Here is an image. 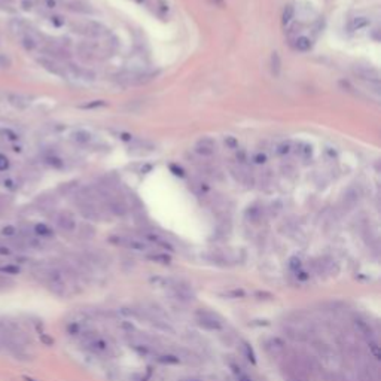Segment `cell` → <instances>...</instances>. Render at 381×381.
I'll return each instance as SVG.
<instances>
[{"instance_id":"obj_1","label":"cell","mask_w":381,"mask_h":381,"mask_svg":"<svg viewBox=\"0 0 381 381\" xmlns=\"http://www.w3.org/2000/svg\"><path fill=\"white\" fill-rule=\"evenodd\" d=\"M195 320H197L198 326H201L206 331H219L224 326L222 319L218 314H215L213 311H207V310L197 311Z\"/></svg>"},{"instance_id":"obj_7","label":"cell","mask_w":381,"mask_h":381,"mask_svg":"<svg viewBox=\"0 0 381 381\" xmlns=\"http://www.w3.org/2000/svg\"><path fill=\"white\" fill-rule=\"evenodd\" d=\"M195 152L201 156H212L216 152V142L210 137H203L195 145Z\"/></svg>"},{"instance_id":"obj_31","label":"cell","mask_w":381,"mask_h":381,"mask_svg":"<svg viewBox=\"0 0 381 381\" xmlns=\"http://www.w3.org/2000/svg\"><path fill=\"white\" fill-rule=\"evenodd\" d=\"M51 22L55 25V27H61L64 24V18L61 15H52L51 16Z\"/></svg>"},{"instance_id":"obj_18","label":"cell","mask_w":381,"mask_h":381,"mask_svg":"<svg viewBox=\"0 0 381 381\" xmlns=\"http://www.w3.org/2000/svg\"><path fill=\"white\" fill-rule=\"evenodd\" d=\"M246 218L250 221V222H259L262 221V207L259 206H252L247 209L246 212Z\"/></svg>"},{"instance_id":"obj_12","label":"cell","mask_w":381,"mask_h":381,"mask_svg":"<svg viewBox=\"0 0 381 381\" xmlns=\"http://www.w3.org/2000/svg\"><path fill=\"white\" fill-rule=\"evenodd\" d=\"M116 243L121 244V246H127L133 250H145L148 247L143 241H140L137 238H130V237H119L116 240Z\"/></svg>"},{"instance_id":"obj_3","label":"cell","mask_w":381,"mask_h":381,"mask_svg":"<svg viewBox=\"0 0 381 381\" xmlns=\"http://www.w3.org/2000/svg\"><path fill=\"white\" fill-rule=\"evenodd\" d=\"M355 75L359 76L362 80H367L370 82V85H374V86H379L380 85V73L379 70L373 69V67H368V66H356L353 69Z\"/></svg>"},{"instance_id":"obj_30","label":"cell","mask_w":381,"mask_h":381,"mask_svg":"<svg viewBox=\"0 0 381 381\" xmlns=\"http://www.w3.org/2000/svg\"><path fill=\"white\" fill-rule=\"evenodd\" d=\"M252 159H253L255 164H265V162H267V155L264 152H258L253 155Z\"/></svg>"},{"instance_id":"obj_13","label":"cell","mask_w":381,"mask_h":381,"mask_svg":"<svg viewBox=\"0 0 381 381\" xmlns=\"http://www.w3.org/2000/svg\"><path fill=\"white\" fill-rule=\"evenodd\" d=\"M371 24V21L367 16H355L350 19V22L347 24V28L350 31H356V30H362L365 27H368Z\"/></svg>"},{"instance_id":"obj_39","label":"cell","mask_w":381,"mask_h":381,"mask_svg":"<svg viewBox=\"0 0 381 381\" xmlns=\"http://www.w3.org/2000/svg\"><path fill=\"white\" fill-rule=\"evenodd\" d=\"M170 168H171V170H173V171H176V173H174V174H179V176H182V174H183V171H182V168H176V165H171V167H170Z\"/></svg>"},{"instance_id":"obj_5","label":"cell","mask_w":381,"mask_h":381,"mask_svg":"<svg viewBox=\"0 0 381 381\" xmlns=\"http://www.w3.org/2000/svg\"><path fill=\"white\" fill-rule=\"evenodd\" d=\"M55 224L57 227L64 231V232H73L76 229V219L72 213L69 212H61L57 215L55 218Z\"/></svg>"},{"instance_id":"obj_8","label":"cell","mask_w":381,"mask_h":381,"mask_svg":"<svg viewBox=\"0 0 381 381\" xmlns=\"http://www.w3.org/2000/svg\"><path fill=\"white\" fill-rule=\"evenodd\" d=\"M37 63L45 69V70H48L49 73H52V75H55V76H60V77H66V72L54 61V60H51V58H37Z\"/></svg>"},{"instance_id":"obj_19","label":"cell","mask_w":381,"mask_h":381,"mask_svg":"<svg viewBox=\"0 0 381 381\" xmlns=\"http://www.w3.org/2000/svg\"><path fill=\"white\" fill-rule=\"evenodd\" d=\"M294 45H295V49L300 51V52H307V51L311 49V40H310V37H307V36H300V37H297Z\"/></svg>"},{"instance_id":"obj_26","label":"cell","mask_w":381,"mask_h":381,"mask_svg":"<svg viewBox=\"0 0 381 381\" xmlns=\"http://www.w3.org/2000/svg\"><path fill=\"white\" fill-rule=\"evenodd\" d=\"M1 134H3V136H4V139H7L9 142H18V139H19V136H18L15 131L9 130V128L1 130Z\"/></svg>"},{"instance_id":"obj_4","label":"cell","mask_w":381,"mask_h":381,"mask_svg":"<svg viewBox=\"0 0 381 381\" xmlns=\"http://www.w3.org/2000/svg\"><path fill=\"white\" fill-rule=\"evenodd\" d=\"M171 291H173V295L180 300V301H185V303H189L195 298V294L194 291L191 289L189 285L186 283H182V282H176L173 286H171Z\"/></svg>"},{"instance_id":"obj_37","label":"cell","mask_w":381,"mask_h":381,"mask_svg":"<svg viewBox=\"0 0 381 381\" xmlns=\"http://www.w3.org/2000/svg\"><path fill=\"white\" fill-rule=\"evenodd\" d=\"M21 4H22V9H25V10H30V9L33 7V3L28 1V0H22Z\"/></svg>"},{"instance_id":"obj_32","label":"cell","mask_w":381,"mask_h":381,"mask_svg":"<svg viewBox=\"0 0 381 381\" xmlns=\"http://www.w3.org/2000/svg\"><path fill=\"white\" fill-rule=\"evenodd\" d=\"M0 255H1V256H9V255H12V249H10V246H7V244H1V243H0Z\"/></svg>"},{"instance_id":"obj_10","label":"cell","mask_w":381,"mask_h":381,"mask_svg":"<svg viewBox=\"0 0 381 381\" xmlns=\"http://www.w3.org/2000/svg\"><path fill=\"white\" fill-rule=\"evenodd\" d=\"M21 45L24 46L25 51H34L39 46V39L34 33H31L30 30H27L22 36H21Z\"/></svg>"},{"instance_id":"obj_36","label":"cell","mask_w":381,"mask_h":381,"mask_svg":"<svg viewBox=\"0 0 381 381\" xmlns=\"http://www.w3.org/2000/svg\"><path fill=\"white\" fill-rule=\"evenodd\" d=\"M225 143L228 145L231 149H235V148L238 146V143H237V140H235L234 137H227V139H225Z\"/></svg>"},{"instance_id":"obj_2","label":"cell","mask_w":381,"mask_h":381,"mask_svg":"<svg viewBox=\"0 0 381 381\" xmlns=\"http://www.w3.org/2000/svg\"><path fill=\"white\" fill-rule=\"evenodd\" d=\"M75 31L86 34L89 37H101L107 34V28L95 21H85L79 25H75Z\"/></svg>"},{"instance_id":"obj_29","label":"cell","mask_w":381,"mask_h":381,"mask_svg":"<svg viewBox=\"0 0 381 381\" xmlns=\"http://www.w3.org/2000/svg\"><path fill=\"white\" fill-rule=\"evenodd\" d=\"M9 165H10V162H9L7 156L0 153V171H6L9 168Z\"/></svg>"},{"instance_id":"obj_27","label":"cell","mask_w":381,"mask_h":381,"mask_svg":"<svg viewBox=\"0 0 381 381\" xmlns=\"http://www.w3.org/2000/svg\"><path fill=\"white\" fill-rule=\"evenodd\" d=\"M3 186H4L6 189H9V191H16V189H18V183H16L15 179H12V177H6V179L3 180Z\"/></svg>"},{"instance_id":"obj_23","label":"cell","mask_w":381,"mask_h":381,"mask_svg":"<svg viewBox=\"0 0 381 381\" xmlns=\"http://www.w3.org/2000/svg\"><path fill=\"white\" fill-rule=\"evenodd\" d=\"M45 162H46L48 165L54 167V168H61V167L64 165L63 159H61V158H58V156H55V155H49V156H46V158H45Z\"/></svg>"},{"instance_id":"obj_34","label":"cell","mask_w":381,"mask_h":381,"mask_svg":"<svg viewBox=\"0 0 381 381\" xmlns=\"http://www.w3.org/2000/svg\"><path fill=\"white\" fill-rule=\"evenodd\" d=\"M243 350H244V353H246L247 359H250V361H255V355H253V350L250 349V346H247V344H243Z\"/></svg>"},{"instance_id":"obj_28","label":"cell","mask_w":381,"mask_h":381,"mask_svg":"<svg viewBox=\"0 0 381 381\" xmlns=\"http://www.w3.org/2000/svg\"><path fill=\"white\" fill-rule=\"evenodd\" d=\"M12 66V60L6 54H0V69H9Z\"/></svg>"},{"instance_id":"obj_24","label":"cell","mask_w":381,"mask_h":381,"mask_svg":"<svg viewBox=\"0 0 381 381\" xmlns=\"http://www.w3.org/2000/svg\"><path fill=\"white\" fill-rule=\"evenodd\" d=\"M276 152L279 153L280 156L289 155V153L292 152V143H291V142H282V143L276 148Z\"/></svg>"},{"instance_id":"obj_6","label":"cell","mask_w":381,"mask_h":381,"mask_svg":"<svg viewBox=\"0 0 381 381\" xmlns=\"http://www.w3.org/2000/svg\"><path fill=\"white\" fill-rule=\"evenodd\" d=\"M359 200H361V191H359V188H356V186L347 188L346 192L343 194V206H344V209H347V210L353 209V207L359 203Z\"/></svg>"},{"instance_id":"obj_15","label":"cell","mask_w":381,"mask_h":381,"mask_svg":"<svg viewBox=\"0 0 381 381\" xmlns=\"http://www.w3.org/2000/svg\"><path fill=\"white\" fill-rule=\"evenodd\" d=\"M33 234L39 238H49L54 235V231L51 227H48L46 224H36L33 227Z\"/></svg>"},{"instance_id":"obj_35","label":"cell","mask_w":381,"mask_h":381,"mask_svg":"<svg viewBox=\"0 0 381 381\" xmlns=\"http://www.w3.org/2000/svg\"><path fill=\"white\" fill-rule=\"evenodd\" d=\"M106 103L103 101V100H98V101H95V103H89V104H83L82 106V109H91V107H98V106H104Z\"/></svg>"},{"instance_id":"obj_17","label":"cell","mask_w":381,"mask_h":381,"mask_svg":"<svg viewBox=\"0 0 381 381\" xmlns=\"http://www.w3.org/2000/svg\"><path fill=\"white\" fill-rule=\"evenodd\" d=\"M270 69H271V73L273 76H279L280 72H282V58L279 55V52H273L271 54V60H270Z\"/></svg>"},{"instance_id":"obj_33","label":"cell","mask_w":381,"mask_h":381,"mask_svg":"<svg viewBox=\"0 0 381 381\" xmlns=\"http://www.w3.org/2000/svg\"><path fill=\"white\" fill-rule=\"evenodd\" d=\"M1 271L6 273V274H16V273L19 271V268H16V267H13V265H4V267L1 268Z\"/></svg>"},{"instance_id":"obj_38","label":"cell","mask_w":381,"mask_h":381,"mask_svg":"<svg viewBox=\"0 0 381 381\" xmlns=\"http://www.w3.org/2000/svg\"><path fill=\"white\" fill-rule=\"evenodd\" d=\"M45 6L46 7H57V0H45Z\"/></svg>"},{"instance_id":"obj_41","label":"cell","mask_w":381,"mask_h":381,"mask_svg":"<svg viewBox=\"0 0 381 381\" xmlns=\"http://www.w3.org/2000/svg\"><path fill=\"white\" fill-rule=\"evenodd\" d=\"M238 381H250V380H249V379H247L246 376H241V377L238 379Z\"/></svg>"},{"instance_id":"obj_20","label":"cell","mask_w":381,"mask_h":381,"mask_svg":"<svg viewBox=\"0 0 381 381\" xmlns=\"http://www.w3.org/2000/svg\"><path fill=\"white\" fill-rule=\"evenodd\" d=\"M9 28L13 34H19V36H22L28 30V28H25V22L22 19H12L9 24Z\"/></svg>"},{"instance_id":"obj_22","label":"cell","mask_w":381,"mask_h":381,"mask_svg":"<svg viewBox=\"0 0 381 381\" xmlns=\"http://www.w3.org/2000/svg\"><path fill=\"white\" fill-rule=\"evenodd\" d=\"M311 153H313V148L307 143H300L298 145V155L303 158V159H308L311 158Z\"/></svg>"},{"instance_id":"obj_14","label":"cell","mask_w":381,"mask_h":381,"mask_svg":"<svg viewBox=\"0 0 381 381\" xmlns=\"http://www.w3.org/2000/svg\"><path fill=\"white\" fill-rule=\"evenodd\" d=\"M70 137H72V140H73L75 143H77V145H86V143H89L91 139H92L91 133L86 131V130H76V131L72 133Z\"/></svg>"},{"instance_id":"obj_21","label":"cell","mask_w":381,"mask_h":381,"mask_svg":"<svg viewBox=\"0 0 381 381\" xmlns=\"http://www.w3.org/2000/svg\"><path fill=\"white\" fill-rule=\"evenodd\" d=\"M294 16H295V9H294V6H292V4H288V6L285 7V10H283V16H282L283 24H285V25L291 24V21L294 19Z\"/></svg>"},{"instance_id":"obj_25","label":"cell","mask_w":381,"mask_h":381,"mask_svg":"<svg viewBox=\"0 0 381 381\" xmlns=\"http://www.w3.org/2000/svg\"><path fill=\"white\" fill-rule=\"evenodd\" d=\"M1 234L4 237H7V238H12V237L18 235V229L15 228V227H12V225H6V227L1 228Z\"/></svg>"},{"instance_id":"obj_40","label":"cell","mask_w":381,"mask_h":381,"mask_svg":"<svg viewBox=\"0 0 381 381\" xmlns=\"http://www.w3.org/2000/svg\"><path fill=\"white\" fill-rule=\"evenodd\" d=\"M215 6H224V3H225V0H210Z\"/></svg>"},{"instance_id":"obj_16","label":"cell","mask_w":381,"mask_h":381,"mask_svg":"<svg viewBox=\"0 0 381 381\" xmlns=\"http://www.w3.org/2000/svg\"><path fill=\"white\" fill-rule=\"evenodd\" d=\"M67 7L73 12H79V13H92V9L91 6H88L85 1H80V0H73V1H69L67 3Z\"/></svg>"},{"instance_id":"obj_11","label":"cell","mask_w":381,"mask_h":381,"mask_svg":"<svg viewBox=\"0 0 381 381\" xmlns=\"http://www.w3.org/2000/svg\"><path fill=\"white\" fill-rule=\"evenodd\" d=\"M67 69H69V72H70L73 76L79 77V79L94 80V77H95V73H94V72H91V70H88V69H83V67H80V66H77V64H73V63H70Z\"/></svg>"},{"instance_id":"obj_9","label":"cell","mask_w":381,"mask_h":381,"mask_svg":"<svg viewBox=\"0 0 381 381\" xmlns=\"http://www.w3.org/2000/svg\"><path fill=\"white\" fill-rule=\"evenodd\" d=\"M7 101H9V104H12L16 109H25L31 104V97L24 95V94H9Z\"/></svg>"}]
</instances>
